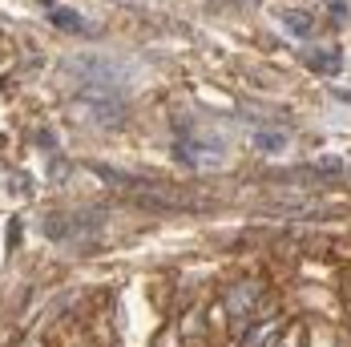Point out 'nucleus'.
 I'll return each instance as SVG.
<instances>
[{"label": "nucleus", "instance_id": "1", "mask_svg": "<svg viewBox=\"0 0 351 347\" xmlns=\"http://www.w3.org/2000/svg\"><path fill=\"white\" fill-rule=\"evenodd\" d=\"M254 299H258V287H254V283H239V287L226 295V311L230 315H254Z\"/></svg>", "mask_w": 351, "mask_h": 347}, {"label": "nucleus", "instance_id": "2", "mask_svg": "<svg viewBox=\"0 0 351 347\" xmlns=\"http://www.w3.org/2000/svg\"><path fill=\"white\" fill-rule=\"evenodd\" d=\"M282 29L291 36H299V40H307V36L315 33V16L303 12V8H287V12H282Z\"/></svg>", "mask_w": 351, "mask_h": 347}, {"label": "nucleus", "instance_id": "3", "mask_svg": "<svg viewBox=\"0 0 351 347\" xmlns=\"http://www.w3.org/2000/svg\"><path fill=\"white\" fill-rule=\"evenodd\" d=\"M53 25H57L61 33H77V36L89 33V21H85L81 12H73V8H53Z\"/></svg>", "mask_w": 351, "mask_h": 347}, {"label": "nucleus", "instance_id": "4", "mask_svg": "<svg viewBox=\"0 0 351 347\" xmlns=\"http://www.w3.org/2000/svg\"><path fill=\"white\" fill-rule=\"evenodd\" d=\"M275 335H279V319H267V323H258V327H250V331H246L243 347H267Z\"/></svg>", "mask_w": 351, "mask_h": 347}, {"label": "nucleus", "instance_id": "5", "mask_svg": "<svg viewBox=\"0 0 351 347\" xmlns=\"http://www.w3.org/2000/svg\"><path fill=\"white\" fill-rule=\"evenodd\" d=\"M307 65L315 73H327V77H331V73L343 69V57H339V49H323V53H311V57H307Z\"/></svg>", "mask_w": 351, "mask_h": 347}, {"label": "nucleus", "instance_id": "6", "mask_svg": "<svg viewBox=\"0 0 351 347\" xmlns=\"http://www.w3.org/2000/svg\"><path fill=\"white\" fill-rule=\"evenodd\" d=\"M254 141H258L263 149H279V145H282V138H279V134H258Z\"/></svg>", "mask_w": 351, "mask_h": 347}]
</instances>
